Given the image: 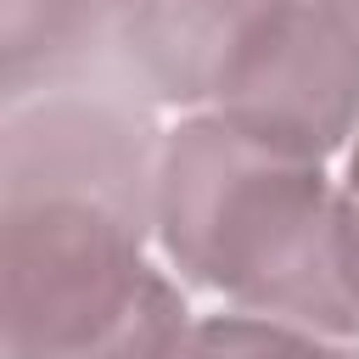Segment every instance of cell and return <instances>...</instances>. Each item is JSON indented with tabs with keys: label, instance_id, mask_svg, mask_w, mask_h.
<instances>
[{
	"label": "cell",
	"instance_id": "obj_1",
	"mask_svg": "<svg viewBox=\"0 0 359 359\" xmlns=\"http://www.w3.org/2000/svg\"><path fill=\"white\" fill-rule=\"evenodd\" d=\"M129 84H56L0 118L6 359H168L185 280L151 236L163 129Z\"/></svg>",
	"mask_w": 359,
	"mask_h": 359
},
{
	"label": "cell",
	"instance_id": "obj_2",
	"mask_svg": "<svg viewBox=\"0 0 359 359\" xmlns=\"http://www.w3.org/2000/svg\"><path fill=\"white\" fill-rule=\"evenodd\" d=\"M151 236L163 264L224 309L359 342V230L325 157L191 112L163 129Z\"/></svg>",
	"mask_w": 359,
	"mask_h": 359
},
{
	"label": "cell",
	"instance_id": "obj_3",
	"mask_svg": "<svg viewBox=\"0 0 359 359\" xmlns=\"http://www.w3.org/2000/svg\"><path fill=\"white\" fill-rule=\"evenodd\" d=\"M280 0H135L112 22L123 84L157 112H213L230 67Z\"/></svg>",
	"mask_w": 359,
	"mask_h": 359
},
{
	"label": "cell",
	"instance_id": "obj_4",
	"mask_svg": "<svg viewBox=\"0 0 359 359\" xmlns=\"http://www.w3.org/2000/svg\"><path fill=\"white\" fill-rule=\"evenodd\" d=\"M107 39H112V17L95 0H0L6 101L73 84V73Z\"/></svg>",
	"mask_w": 359,
	"mask_h": 359
},
{
	"label": "cell",
	"instance_id": "obj_5",
	"mask_svg": "<svg viewBox=\"0 0 359 359\" xmlns=\"http://www.w3.org/2000/svg\"><path fill=\"white\" fill-rule=\"evenodd\" d=\"M353 342L320 337L292 320L247 314V309H219V314H191L168 359H348Z\"/></svg>",
	"mask_w": 359,
	"mask_h": 359
},
{
	"label": "cell",
	"instance_id": "obj_6",
	"mask_svg": "<svg viewBox=\"0 0 359 359\" xmlns=\"http://www.w3.org/2000/svg\"><path fill=\"white\" fill-rule=\"evenodd\" d=\"M337 180H342V202H348V219H353V230H359V129H353L348 151L337 157Z\"/></svg>",
	"mask_w": 359,
	"mask_h": 359
},
{
	"label": "cell",
	"instance_id": "obj_7",
	"mask_svg": "<svg viewBox=\"0 0 359 359\" xmlns=\"http://www.w3.org/2000/svg\"><path fill=\"white\" fill-rule=\"evenodd\" d=\"M95 6H101V11H107V17H112V22H118V17H123V11H129V6H135V0H95Z\"/></svg>",
	"mask_w": 359,
	"mask_h": 359
},
{
	"label": "cell",
	"instance_id": "obj_8",
	"mask_svg": "<svg viewBox=\"0 0 359 359\" xmlns=\"http://www.w3.org/2000/svg\"><path fill=\"white\" fill-rule=\"evenodd\" d=\"M325 6H337V11H342L353 28H359V0H325Z\"/></svg>",
	"mask_w": 359,
	"mask_h": 359
},
{
	"label": "cell",
	"instance_id": "obj_9",
	"mask_svg": "<svg viewBox=\"0 0 359 359\" xmlns=\"http://www.w3.org/2000/svg\"><path fill=\"white\" fill-rule=\"evenodd\" d=\"M348 359H359V342H353V348H348Z\"/></svg>",
	"mask_w": 359,
	"mask_h": 359
}]
</instances>
